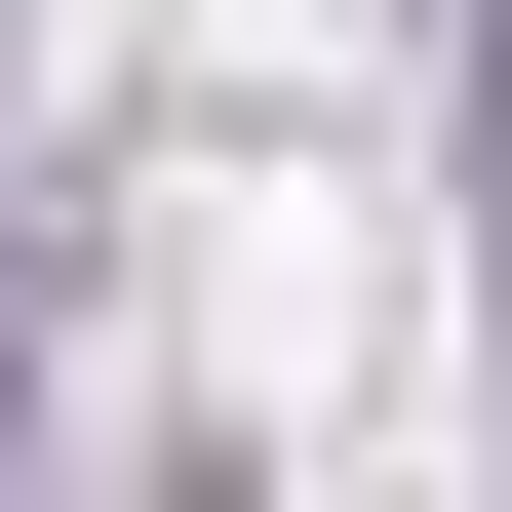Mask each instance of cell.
I'll use <instances>...</instances> for the list:
<instances>
[{"mask_svg":"<svg viewBox=\"0 0 512 512\" xmlns=\"http://www.w3.org/2000/svg\"><path fill=\"white\" fill-rule=\"evenodd\" d=\"M473 158H512V40H473Z\"/></svg>","mask_w":512,"mask_h":512,"instance_id":"6da1fadb","label":"cell"}]
</instances>
